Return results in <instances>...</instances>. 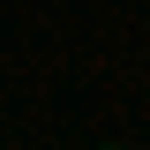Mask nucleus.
I'll list each match as a JSON object with an SVG mask.
<instances>
[]
</instances>
